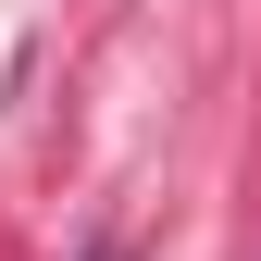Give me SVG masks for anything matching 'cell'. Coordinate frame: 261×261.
<instances>
[{"instance_id":"obj_1","label":"cell","mask_w":261,"mask_h":261,"mask_svg":"<svg viewBox=\"0 0 261 261\" xmlns=\"http://www.w3.org/2000/svg\"><path fill=\"white\" fill-rule=\"evenodd\" d=\"M87 261H124V249H87Z\"/></svg>"}]
</instances>
